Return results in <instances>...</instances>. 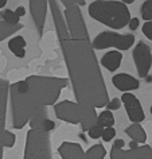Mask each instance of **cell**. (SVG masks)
Returning a JSON list of instances; mask_svg holds the SVG:
<instances>
[{"label": "cell", "mask_w": 152, "mask_h": 159, "mask_svg": "<svg viewBox=\"0 0 152 159\" xmlns=\"http://www.w3.org/2000/svg\"><path fill=\"white\" fill-rule=\"evenodd\" d=\"M123 159H152V148L148 144L131 148L128 151H124Z\"/></svg>", "instance_id": "cell-14"}, {"label": "cell", "mask_w": 152, "mask_h": 159, "mask_svg": "<svg viewBox=\"0 0 152 159\" xmlns=\"http://www.w3.org/2000/svg\"><path fill=\"white\" fill-rule=\"evenodd\" d=\"M112 82H113V85L118 90H123V92L139 89V86H140V82H139L137 78L132 77V75H129V74H125V73L113 75Z\"/></svg>", "instance_id": "cell-13"}, {"label": "cell", "mask_w": 152, "mask_h": 159, "mask_svg": "<svg viewBox=\"0 0 152 159\" xmlns=\"http://www.w3.org/2000/svg\"><path fill=\"white\" fill-rule=\"evenodd\" d=\"M0 22H3V20H2V12H0Z\"/></svg>", "instance_id": "cell-32"}, {"label": "cell", "mask_w": 152, "mask_h": 159, "mask_svg": "<svg viewBox=\"0 0 152 159\" xmlns=\"http://www.w3.org/2000/svg\"><path fill=\"white\" fill-rule=\"evenodd\" d=\"M133 61L136 65V70L140 77H147L148 71L152 65V54H151V47L145 42L139 41L133 49Z\"/></svg>", "instance_id": "cell-9"}, {"label": "cell", "mask_w": 152, "mask_h": 159, "mask_svg": "<svg viewBox=\"0 0 152 159\" xmlns=\"http://www.w3.org/2000/svg\"><path fill=\"white\" fill-rule=\"evenodd\" d=\"M23 29V25H7L4 22H0V41H4L11 35H14L16 31H20Z\"/></svg>", "instance_id": "cell-18"}, {"label": "cell", "mask_w": 152, "mask_h": 159, "mask_svg": "<svg viewBox=\"0 0 152 159\" xmlns=\"http://www.w3.org/2000/svg\"><path fill=\"white\" fill-rule=\"evenodd\" d=\"M106 155V150L104 148V146L101 143L92 146L89 150L85 152V158L86 159H104V157Z\"/></svg>", "instance_id": "cell-19"}, {"label": "cell", "mask_w": 152, "mask_h": 159, "mask_svg": "<svg viewBox=\"0 0 152 159\" xmlns=\"http://www.w3.org/2000/svg\"><path fill=\"white\" fill-rule=\"evenodd\" d=\"M135 37L132 34H117L113 31H105L97 35L90 42L93 50H102L106 47H116L117 50H128L133 46Z\"/></svg>", "instance_id": "cell-8"}, {"label": "cell", "mask_w": 152, "mask_h": 159, "mask_svg": "<svg viewBox=\"0 0 152 159\" xmlns=\"http://www.w3.org/2000/svg\"><path fill=\"white\" fill-rule=\"evenodd\" d=\"M143 33L144 35L150 39H152V22H145L144 23V26H143Z\"/></svg>", "instance_id": "cell-25"}, {"label": "cell", "mask_w": 152, "mask_h": 159, "mask_svg": "<svg viewBox=\"0 0 152 159\" xmlns=\"http://www.w3.org/2000/svg\"><path fill=\"white\" fill-rule=\"evenodd\" d=\"M23 159H53L51 158L50 132L30 129L26 136L25 158Z\"/></svg>", "instance_id": "cell-5"}, {"label": "cell", "mask_w": 152, "mask_h": 159, "mask_svg": "<svg viewBox=\"0 0 152 159\" xmlns=\"http://www.w3.org/2000/svg\"><path fill=\"white\" fill-rule=\"evenodd\" d=\"M66 85V78L47 75H30L12 84L10 86L12 127L22 129L37 113L54 105Z\"/></svg>", "instance_id": "cell-2"}, {"label": "cell", "mask_w": 152, "mask_h": 159, "mask_svg": "<svg viewBox=\"0 0 152 159\" xmlns=\"http://www.w3.org/2000/svg\"><path fill=\"white\" fill-rule=\"evenodd\" d=\"M55 115L59 120L67 121L70 124H81L82 131H89L92 125L97 121L96 109H83L77 102L73 101H61L54 107Z\"/></svg>", "instance_id": "cell-4"}, {"label": "cell", "mask_w": 152, "mask_h": 159, "mask_svg": "<svg viewBox=\"0 0 152 159\" xmlns=\"http://www.w3.org/2000/svg\"><path fill=\"white\" fill-rule=\"evenodd\" d=\"M8 47H10V50L19 58H23L26 55V50H25L26 41H25V38L23 37H20V35H19V37H15L12 39H10Z\"/></svg>", "instance_id": "cell-17"}, {"label": "cell", "mask_w": 152, "mask_h": 159, "mask_svg": "<svg viewBox=\"0 0 152 159\" xmlns=\"http://www.w3.org/2000/svg\"><path fill=\"white\" fill-rule=\"evenodd\" d=\"M77 104L83 109L104 108L109 94L90 41H73L61 10V2H49Z\"/></svg>", "instance_id": "cell-1"}, {"label": "cell", "mask_w": 152, "mask_h": 159, "mask_svg": "<svg viewBox=\"0 0 152 159\" xmlns=\"http://www.w3.org/2000/svg\"><path fill=\"white\" fill-rule=\"evenodd\" d=\"M124 144H125V143H124L123 139H116L114 143H113V146H114V147H120V148H123Z\"/></svg>", "instance_id": "cell-29"}, {"label": "cell", "mask_w": 152, "mask_h": 159, "mask_svg": "<svg viewBox=\"0 0 152 159\" xmlns=\"http://www.w3.org/2000/svg\"><path fill=\"white\" fill-rule=\"evenodd\" d=\"M19 19L20 18L11 10H6L2 14V20L7 23V25H19Z\"/></svg>", "instance_id": "cell-21"}, {"label": "cell", "mask_w": 152, "mask_h": 159, "mask_svg": "<svg viewBox=\"0 0 152 159\" xmlns=\"http://www.w3.org/2000/svg\"><path fill=\"white\" fill-rule=\"evenodd\" d=\"M106 111H114V109H118L120 108V100L117 97L116 98H112V100H109V102L106 104Z\"/></svg>", "instance_id": "cell-26"}, {"label": "cell", "mask_w": 152, "mask_h": 159, "mask_svg": "<svg viewBox=\"0 0 152 159\" xmlns=\"http://www.w3.org/2000/svg\"><path fill=\"white\" fill-rule=\"evenodd\" d=\"M116 135V129L113 127H106V128H102V134H101V138L104 142H110L112 139L114 138Z\"/></svg>", "instance_id": "cell-23"}, {"label": "cell", "mask_w": 152, "mask_h": 159, "mask_svg": "<svg viewBox=\"0 0 152 159\" xmlns=\"http://www.w3.org/2000/svg\"><path fill=\"white\" fill-rule=\"evenodd\" d=\"M97 123L98 125H101L102 128H106V127H113L114 124V117L112 115L110 111H104L97 116Z\"/></svg>", "instance_id": "cell-20"}, {"label": "cell", "mask_w": 152, "mask_h": 159, "mask_svg": "<svg viewBox=\"0 0 152 159\" xmlns=\"http://www.w3.org/2000/svg\"><path fill=\"white\" fill-rule=\"evenodd\" d=\"M89 15L94 20L116 30L128 26L131 20V12L123 2H93L89 6Z\"/></svg>", "instance_id": "cell-3"}, {"label": "cell", "mask_w": 152, "mask_h": 159, "mask_svg": "<svg viewBox=\"0 0 152 159\" xmlns=\"http://www.w3.org/2000/svg\"><path fill=\"white\" fill-rule=\"evenodd\" d=\"M141 15H143L144 20L151 22V19H152V2H151V0H147V2L143 3Z\"/></svg>", "instance_id": "cell-22"}, {"label": "cell", "mask_w": 152, "mask_h": 159, "mask_svg": "<svg viewBox=\"0 0 152 159\" xmlns=\"http://www.w3.org/2000/svg\"><path fill=\"white\" fill-rule=\"evenodd\" d=\"M128 26H129V29H131V30H136V29L139 27V18L131 19L129 23H128Z\"/></svg>", "instance_id": "cell-27"}, {"label": "cell", "mask_w": 152, "mask_h": 159, "mask_svg": "<svg viewBox=\"0 0 152 159\" xmlns=\"http://www.w3.org/2000/svg\"><path fill=\"white\" fill-rule=\"evenodd\" d=\"M129 147H131V148H136V147H139V146H137V143L131 142V143H129Z\"/></svg>", "instance_id": "cell-30"}, {"label": "cell", "mask_w": 152, "mask_h": 159, "mask_svg": "<svg viewBox=\"0 0 152 159\" xmlns=\"http://www.w3.org/2000/svg\"><path fill=\"white\" fill-rule=\"evenodd\" d=\"M14 12H15V14H16V15H18V16H19V18H20V16H23V15H25V14H26V10H25V8H23V7H18V8H16V11H14Z\"/></svg>", "instance_id": "cell-28"}, {"label": "cell", "mask_w": 152, "mask_h": 159, "mask_svg": "<svg viewBox=\"0 0 152 159\" xmlns=\"http://www.w3.org/2000/svg\"><path fill=\"white\" fill-rule=\"evenodd\" d=\"M47 6H49V2H30V11L39 33H42L43 27H45Z\"/></svg>", "instance_id": "cell-12"}, {"label": "cell", "mask_w": 152, "mask_h": 159, "mask_svg": "<svg viewBox=\"0 0 152 159\" xmlns=\"http://www.w3.org/2000/svg\"><path fill=\"white\" fill-rule=\"evenodd\" d=\"M10 84L4 78H0V159H3L4 148H11L15 144V135L6 129L7 104H8Z\"/></svg>", "instance_id": "cell-7"}, {"label": "cell", "mask_w": 152, "mask_h": 159, "mask_svg": "<svg viewBox=\"0 0 152 159\" xmlns=\"http://www.w3.org/2000/svg\"><path fill=\"white\" fill-rule=\"evenodd\" d=\"M121 61H123V54L118 53L117 50H114V51H109V53H106L104 55L101 59V63H102V66L106 67L109 71H114L120 67Z\"/></svg>", "instance_id": "cell-15"}, {"label": "cell", "mask_w": 152, "mask_h": 159, "mask_svg": "<svg viewBox=\"0 0 152 159\" xmlns=\"http://www.w3.org/2000/svg\"><path fill=\"white\" fill-rule=\"evenodd\" d=\"M121 101L124 102V105H125L128 117L131 119V121L140 124V123H141L144 119H145V115H144L141 102L139 101V98L136 97L135 94H132V93H124L123 96H121Z\"/></svg>", "instance_id": "cell-10"}, {"label": "cell", "mask_w": 152, "mask_h": 159, "mask_svg": "<svg viewBox=\"0 0 152 159\" xmlns=\"http://www.w3.org/2000/svg\"><path fill=\"white\" fill-rule=\"evenodd\" d=\"M58 152L62 159H86L85 151L82 150L81 144L71 142H63L58 148Z\"/></svg>", "instance_id": "cell-11"}, {"label": "cell", "mask_w": 152, "mask_h": 159, "mask_svg": "<svg viewBox=\"0 0 152 159\" xmlns=\"http://www.w3.org/2000/svg\"><path fill=\"white\" fill-rule=\"evenodd\" d=\"M61 6L66 7L65 22L70 38L73 41H90L81 10L77 4V0H63L61 2Z\"/></svg>", "instance_id": "cell-6"}, {"label": "cell", "mask_w": 152, "mask_h": 159, "mask_svg": "<svg viewBox=\"0 0 152 159\" xmlns=\"http://www.w3.org/2000/svg\"><path fill=\"white\" fill-rule=\"evenodd\" d=\"M6 4H7L6 0H2V2H0V8H3V7H4Z\"/></svg>", "instance_id": "cell-31"}, {"label": "cell", "mask_w": 152, "mask_h": 159, "mask_svg": "<svg viewBox=\"0 0 152 159\" xmlns=\"http://www.w3.org/2000/svg\"><path fill=\"white\" fill-rule=\"evenodd\" d=\"M125 132L128 134V136L132 139V142L135 143H145L147 140V134L144 128L137 123H133L132 125H129L128 128L125 129Z\"/></svg>", "instance_id": "cell-16"}, {"label": "cell", "mask_w": 152, "mask_h": 159, "mask_svg": "<svg viewBox=\"0 0 152 159\" xmlns=\"http://www.w3.org/2000/svg\"><path fill=\"white\" fill-rule=\"evenodd\" d=\"M101 134H102V127L98 125L97 123H96L94 125H92L89 128V136L92 139H98L101 138Z\"/></svg>", "instance_id": "cell-24"}]
</instances>
